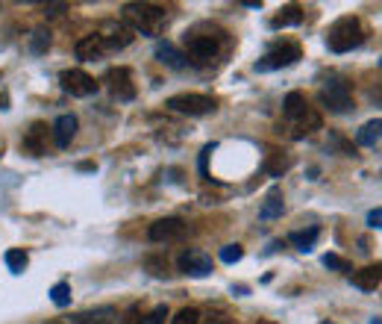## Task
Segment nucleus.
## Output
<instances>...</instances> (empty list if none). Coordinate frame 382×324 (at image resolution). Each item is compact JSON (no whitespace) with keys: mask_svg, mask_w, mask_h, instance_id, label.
I'll list each match as a JSON object with an SVG mask.
<instances>
[{"mask_svg":"<svg viewBox=\"0 0 382 324\" xmlns=\"http://www.w3.org/2000/svg\"><path fill=\"white\" fill-rule=\"evenodd\" d=\"M121 12H124L121 21L132 32H141V36H159L168 24V12L156 4H127Z\"/></svg>","mask_w":382,"mask_h":324,"instance_id":"1","label":"nucleus"},{"mask_svg":"<svg viewBox=\"0 0 382 324\" xmlns=\"http://www.w3.org/2000/svg\"><path fill=\"white\" fill-rule=\"evenodd\" d=\"M362 42H364V30L362 21L353 18V15H344L326 30V47L332 54H350Z\"/></svg>","mask_w":382,"mask_h":324,"instance_id":"2","label":"nucleus"},{"mask_svg":"<svg viewBox=\"0 0 382 324\" xmlns=\"http://www.w3.org/2000/svg\"><path fill=\"white\" fill-rule=\"evenodd\" d=\"M221 42H224V32L221 30H212V27H194L186 32V56L197 59V62H209L218 56L221 51Z\"/></svg>","mask_w":382,"mask_h":324,"instance_id":"3","label":"nucleus"},{"mask_svg":"<svg viewBox=\"0 0 382 324\" xmlns=\"http://www.w3.org/2000/svg\"><path fill=\"white\" fill-rule=\"evenodd\" d=\"M321 104L329 112H336V116H347V112L353 109V89H350V83L341 80V77H329L326 83L321 86Z\"/></svg>","mask_w":382,"mask_h":324,"instance_id":"4","label":"nucleus"},{"mask_svg":"<svg viewBox=\"0 0 382 324\" xmlns=\"http://www.w3.org/2000/svg\"><path fill=\"white\" fill-rule=\"evenodd\" d=\"M300 59V44L297 42H276L274 47H268V54L262 59H256L253 68L259 74H268V71H279V68H288Z\"/></svg>","mask_w":382,"mask_h":324,"instance_id":"5","label":"nucleus"},{"mask_svg":"<svg viewBox=\"0 0 382 324\" xmlns=\"http://www.w3.org/2000/svg\"><path fill=\"white\" fill-rule=\"evenodd\" d=\"M168 109L179 112V116H209V112L218 109V101L209 94H194V92H186V94H174L168 97Z\"/></svg>","mask_w":382,"mask_h":324,"instance_id":"6","label":"nucleus"},{"mask_svg":"<svg viewBox=\"0 0 382 324\" xmlns=\"http://www.w3.org/2000/svg\"><path fill=\"white\" fill-rule=\"evenodd\" d=\"M94 36L101 39L103 51L112 54V51H124V47H127L132 39H136V32H132L124 21H103L101 27H97Z\"/></svg>","mask_w":382,"mask_h":324,"instance_id":"7","label":"nucleus"},{"mask_svg":"<svg viewBox=\"0 0 382 324\" xmlns=\"http://www.w3.org/2000/svg\"><path fill=\"white\" fill-rule=\"evenodd\" d=\"M59 83H62V92H68L71 97H91L97 94V83H94V77H89L86 71H62L59 74Z\"/></svg>","mask_w":382,"mask_h":324,"instance_id":"8","label":"nucleus"},{"mask_svg":"<svg viewBox=\"0 0 382 324\" xmlns=\"http://www.w3.org/2000/svg\"><path fill=\"white\" fill-rule=\"evenodd\" d=\"M179 271L189 278H209L212 274V256L200 248H189L179 256Z\"/></svg>","mask_w":382,"mask_h":324,"instance_id":"9","label":"nucleus"},{"mask_svg":"<svg viewBox=\"0 0 382 324\" xmlns=\"http://www.w3.org/2000/svg\"><path fill=\"white\" fill-rule=\"evenodd\" d=\"M103 83L109 86V92L118 97V101H132V97H136V83H132L129 68H109Z\"/></svg>","mask_w":382,"mask_h":324,"instance_id":"10","label":"nucleus"},{"mask_svg":"<svg viewBox=\"0 0 382 324\" xmlns=\"http://www.w3.org/2000/svg\"><path fill=\"white\" fill-rule=\"evenodd\" d=\"M186 236V221L182 218H159L156 224H151L147 239L151 242H177Z\"/></svg>","mask_w":382,"mask_h":324,"instance_id":"11","label":"nucleus"},{"mask_svg":"<svg viewBox=\"0 0 382 324\" xmlns=\"http://www.w3.org/2000/svg\"><path fill=\"white\" fill-rule=\"evenodd\" d=\"M21 148H24L30 156H44V154H47V127H44L42 121H36V124L27 130Z\"/></svg>","mask_w":382,"mask_h":324,"instance_id":"12","label":"nucleus"},{"mask_svg":"<svg viewBox=\"0 0 382 324\" xmlns=\"http://www.w3.org/2000/svg\"><path fill=\"white\" fill-rule=\"evenodd\" d=\"M350 283H353L356 289H362V292H374V289L382 283V263L364 266V268L353 271V274H350Z\"/></svg>","mask_w":382,"mask_h":324,"instance_id":"13","label":"nucleus"},{"mask_svg":"<svg viewBox=\"0 0 382 324\" xmlns=\"http://www.w3.org/2000/svg\"><path fill=\"white\" fill-rule=\"evenodd\" d=\"M156 59L162 65H168V68H174V71H182L189 65V56L182 54L177 44H171V42H159L156 44Z\"/></svg>","mask_w":382,"mask_h":324,"instance_id":"14","label":"nucleus"},{"mask_svg":"<svg viewBox=\"0 0 382 324\" xmlns=\"http://www.w3.org/2000/svg\"><path fill=\"white\" fill-rule=\"evenodd\" d=\"M77 136V116H59L53 121V142H56V148H68V144L74 142Z\"/></svg>","mask_w":382,"mask_h":324,"instance_id":"15","label":"nucleus"},{"mask_svg":"<svg viewBox=\"0 0 382 324\" xmlns=\"http://www.w3.org/2000/svg\"><path fill=\"white\" fill-rule=\"evenodd\" d=\"M74 54H77V59H82V62H94V59H101V56H103L106 51H103L101 39H97L94 32H89V36H82V39L77 42Z\"/></svg>","mask_w":382,"mask_h":324,"instance_id":"16","label":"nucleus"},{"mask_svg":"<svg viewBox=\"0 0 382 324\" xmlns=\"http://www.w3.org/2000/svg\"><path fill=\"white\" fill-rule=\"evenodd\" d=\"M282 213H286V198H282V192L274 186L268 192V198H265L262 209H259V218L262 221H274V218H282Z\"/></svg>","mask_w":382,"mask_h":324,"instance_id":"17","label":"nucleus"},{"mask_svg":"<svg viewBox=\"0 0 382 324\" xmlns=\"http://www.w3.org/2000/svg\"><path fill=\"white\" fill-rule=\"evenodd\" d=\"M306 94L303 92H288L286 101H282V116H286L288 121H300L306 116Z\"/></svg>","mask_w":382,"mask_h":324,"instance_id":"18","label":"nucleus"},{"mask_svg":"<svg viewBox=\"0 0 382 324\" xmlns=\"http://www.w3.org/2000/svg\"><path fill=\"white\" fill-rule=\"evenodd\" d=\"M376 142H382V118L362 124V130L356 133V144H362V148H374Z\"/></svg>","mask_w":382,"mask_h":324,"instance_id":"19","label":"nucleus"},{"mask_svg":"<svg viewBox=\"0 0 382 324\" xmlns=\"http://www.w3.org/2000/svg\"><path fill=\"white\" fill-rule=\"evenodd\" d=\"M300 21H303V9L297 6V4H288V6L279 9V15H274L271 27H274V30H282V27H297Z\"/></svg>","mask_w":382,"mask_h":324,"instance_id":"20","label":"nucleus"},{"mask_svg":"<svg viewBox=\"0 0 382 324\" xmlns=\"http://www.w3.org/2000/svg\"><path fill=\"white\" fill-rule=\"evenodd\" d=\"M318 236H321L318 227H309V230H294V233H288V242H291L297 251L309 254V251L314 248V242H318Z\"/></svg>","mask_w":382,"mask_h":324,"instance_id":"21","label":"nucleus"},{"mask_svg":"<svg viewBox=\"0 0 382 324\" xmlns=\"http://www.w3.org/2000/svg\"><path fill=\"white\" fill-rule=\"evenodd\" d=\"M77 324H118V313L112 306H97L91 313H82L77 318Z\"/></svg>","mask_w":382,"mask_h":324,"instance_id":"22","label":"nucleus"},{"mask_svg":"<svg viewBox=\"0 0 382 324\" xmlns=\"http://www.w3.org/2000/svg\"><path fill=\"white\" fill-rule=\"evenodd\" d=\"M314 130H321V116H318V112H312V109H306V116L297 121V133H294V139H303V136L314 133Z\"/></svg>","mask_w":382,"mask_h":324,"instance_id":"23","label":"nucleus"},{"mask_svg":"<svg viewBox=\"0 0 382 324\" xmlns=\"http://www.w3.org/2000/svg\"><path fill=\"white\" fill-rule=\"evenodd\" d=\"M6 266H9V271L12 274H24V268H27V263H30V256H27V251H21V248H12V251H6Z\"/></svg>","mask_w":382,"mask_h":324,"instance_id":"24","label":"nucleus"},{"mask_svg":"<svg viewBox=\"0 0 382 324\" xmlns=\"http://www.w3.org/2000/svg\"><path fill=\"white\" fill-rule=\"evenodd\" d=\"M47 47H51V30H32V36H30V51L32 54H47Z\"/></svg>","mask_w":382,"mask_h":324,"instance_id":"25","label":"nucleus"},{"mask_svg":"<svg viewBox=\"0 0 382 324\" xmlns=\"http://www.w3.org/2000/svg\"><path fill=\"white\" fill-rule=\"evenodd\" d=\"M51 301L56 306H71V283L68 280H59L51 286Z\"/></svg>","mask_w":382,"mask_h":324,"instance_id":"26","label":"nucleus"},{"mask_svg":"<svg viewBox=\"0 0 382 324\" xmlns=\"http://www.w3.org/2000/svg\"><path fill=\"white\" fill-rule=\"evenodd\" d=\"M321 263L326 266V268H332V271H344V274H353V266L347 263L344 256H338V254H324V259Z\"/></svg>","mask_w":382,"mask_h":324,"instance_id":"27","label":"nucleus"},{"mask_svg":"<svg viewBox=\"0 0 382 324\" xmlns=\"http://www.w3.org/2000/svg\"><path fill=\"white\" fill-rule=\"evenodd\" d=\"M288 166H291V159L279 154V159H268V162H265V171H268L271 177H282V171H288Z\"/></svg>","mask_w":382,"mask_h":324,"instance_id":"28","label":"nucleus"},{"mask_svg":"<svg viewBox=\"0 0 382 324\" xmlns=\"http://www.w3.org/2000/svg\"><path fill=\"white\" fill-rule=\"evenodd\" d=\"M218 256H221V263H227V266H236L238 259L244 256V248H241V245H224Z\"/></svg>","mask_w":382,"mask_h":324,"instance_id":"29","label":"nucleus"},{"mask_svg":"<svg viewBox=\"0 0 382 324\" xmlns=\"http://www.w3.org/2000/svg\"><path fill=\"white\" fill-rule=\"evenodd\" d=\"M174 324H200V313H197L194 306H186V310H179L174 316Z\"/></svg>","mask_w":382,"mask_h":324,"instance_id":"30","label":"nucleus"},{"mask_svg":"<svg viewBox=\"0 0 382 324\" xmlns=\"http://www.w3.org/2000/svg\"><path fill=\"white\" fill-rule=\"evenodd\" d=\"M124 324H144V316H141V306L132 304L129 310L124 313Z\"/></svg>","mask_w":382,"mask_h":324,"instance_id":"31","label":"nucleus"},{"mask_svg":"<svg viewBox=\"0 0 382 324\" xmlns=\"http://www.w3.org/2000/svg\"><path fill=\"white\" fill-rule=\"evenodd\" d=\"M165 318H168V306L162 304V306H156V310L144 318V324H165Z\"/></svg>","mask_w":382,"mask_h":324,"instance_id":"32","label":"nucleus"},{"mask_svg":"<svg viewBox=\"0 0 382 324\" xmlns=\"http://www.w3.org/2000/svg\"><path fill=\"white\" fill-rule=\"evenodd\" d=\"M368 227L382 230V206H376V209H371V213H368Z\"/></svg>","mask_w":382,"mask_h":324,"instance_id":"33","label":"nucleus"},{"mask_svg":"<svg viewBox=\"0 0 382 324\" xmlns=\"http://www.w3.org/2000/svg\"><path fill=\"white\" fill-rule=\"evenodd\" d=\"M215 151V144H206V148L200 151V174L206 177V180H209V171H206V162H209V154Z\"/></svg>","mask_w":382,"mask_h":324,"instance_id":"34","label":"nucleus"},{"mask_svg":"<svg viewBox=\"0 0 382 324\" xmlns=\"http://www.w3.org/2000/svg\"><path fill=\"white\" fill-rule=\"evenodd\" d=\"M62 9H65V4H51V6H44V15L51 18V15H59Z\"/></svg>","mask_w":382,"mask_h":324,"instance_id":"35","label":"nucleus"},{"mask_svg":"<svg viewBox=\"0 0 382 324\" xmlns=\"http://www.w3.org/2000/svg\"><path fill=\"white\" fill-rule=\"evenodd\" d=\"M209 324H232V321H229L227 316H212V318H209Z\"/></svg>","mask_w":382,"mask_h":324,"instance_id":"36","label":"nucleus"},{"mask_svg":"<svg viewBox=\"0 0 382 324\" xmlns=\"http://www.w3.org/2000/svg\"><path fill=\"white\" fill-rule=\"evenodd\" d=\"M371 324H382V318H374V321H371Z\"/></svg>","mask_w":382,"mask_h":324,"instance_id":"37","label":"nucleus"},{"mask_svg":"<svg viewBox=\"0 0 382 324\" xmlns=\"http://www.w3.org/2000/svg\"><path fill=\"white\" fill-rule=\"evenodd\" d=\"M324 324H332V321H324Z\"/></svg>","mask_w":382,"mask_h":324,"instance_id":"38","label":"nucleus"},{"mask_svg":"<svg viewBox=\"0 0 382 324\" xmlns=\"http://www.w3.org/2000/svg\"><path fill=\"white\" fill-rule=\"evenodd\" d=\"M53 324H56V321H53Z\"/></svg>","mask_w":382,"mask_h":324,"instance_id":"39","label":"nucleus"}]
</instances>
